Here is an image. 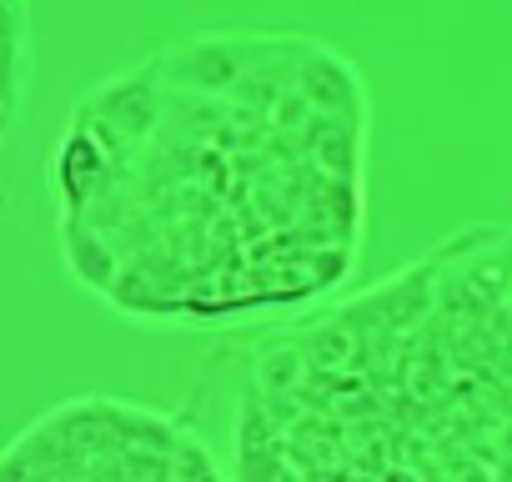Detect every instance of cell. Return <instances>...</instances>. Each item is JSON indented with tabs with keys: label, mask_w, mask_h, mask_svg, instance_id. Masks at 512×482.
Here are the masks:
<instances>
[{
	"label": "cell",
	"mask_w": 512,
	"mask_h": 482,
	"mask_svg": "<svg viewBox=\"0 0 512 482\" xmlns=\"http://www.w3.org/2000/svg\"><path fill=\"white\" fill-rule=\"evenodd\" d=\"M226 467L206 442L171 412L126 397H71L36 417L11 452L0 477H61V482H126V477H221Z\"/></svg>",
	"instance_id": "cell-1"
}]
</instances>
